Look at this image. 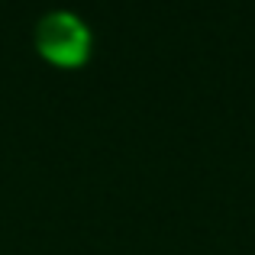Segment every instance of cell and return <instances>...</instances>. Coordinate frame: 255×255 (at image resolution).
<instances>
[{
    "mask_svg": "<svg viewBox=\"0 0 255 255\" xmlns=\"http://www.w3.org/2000/svg\"><path fill=\"white\" fill-rule=\"evenodd\" d=\"M32 42L39 55L55 68H81L91 58V29L71 10H49L39 16Z\"/></svg>",
    "mask_w": 255,
    "mask_h": 255,
    "instance_id": "obj_1",
    "label": "cell"
}]
</instances>
